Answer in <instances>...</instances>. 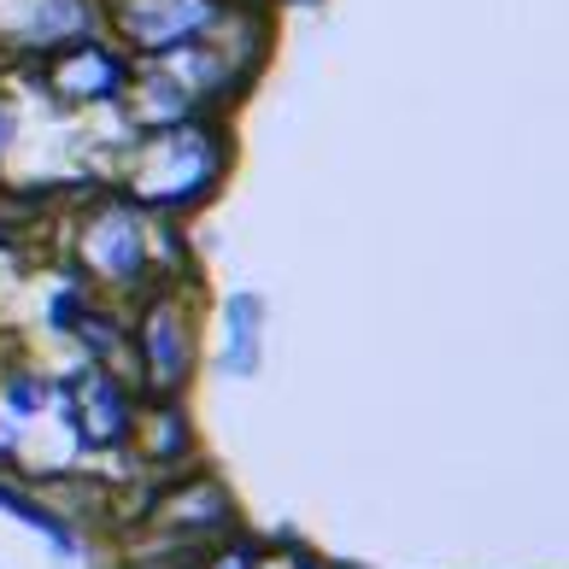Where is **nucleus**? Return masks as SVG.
<instances>
[{
  "mask_svg": "<svg viewBox=\"0 0 569 569\" xmlns=\"http://www.w3.org/2000/svg\"><path fill=\"white\" fill-rule=\"evenodd\" d=\"M136 522L141 535H153V558H206L241 529V505L206 463H188L177 476H153Z\"/></svg>",
  "mask_w": 569,
  "mask_h": 569,
  "instance_id": "20e7f679",
  "label": "nucleus"
},
{
  "mask_svg": "<svg viewBox=\"0 0 569 569\" xmlns=\"http://www.w3.org/2000/svg\"><path fill=\"white\" fill-rule=\"evenodd\" d=\"M252 569H329V563H323L318 552H306L293 535H282L277 546L264 540V552H259V563H252Z\"/></svg>",
  "mask_w": 569,
  "mask_h": 569,
  "instance_id": "ddd939ff",
  "label": "nucleus"
},
{
  "mask_svg": "<svg viewBox=\"0 0 569 569\" xmlns=\"http://www.w3.org/2000/svg\"><path fill=\"white\" fill-rule=\"evenodd\" d=\"M236 0H100V30L136 59H177L223 30Z\"/></svg>",
  "mask_w": 569,
  "mask_h": 569,
  "instance_id": "39448f33",
  "label": "nucleus"
},
{
  "mask_svg": "<svg viewBox=\"0 0 569 569\" xmlns=\"http://www.w3.org/2000/svg\"><path fill=\"white\" fill-rule=\"evenodd\" d=\"M0 411L24 429L41 423V417L53 411V376L36 370V365H7L0 370Z\"/></svg>",
  "mask_w": 569,
  "mask_h": 569,
  "instance_id": "f8f14e48",
  "label": "nucleus"
},
{
  "mask_svg": "<svg viewBox=\"0 0 569 569\" xmlns=\"http://www.w3.org/2000/svg\"><path fill=\"white\" fill-rule=\"evenodd\" d=\"M130 458L147 476H177L188 463H200V435H194V417H188L182 399L141 393V411L130 429Z\"/></svg>",
  "mask_w": 569,
  "mask_h": 569,
  "instance_id": "1a4fd4ad",
  "label": "nucleus"
},
{
  "mask_svg": "<svg viewBox=\"0 0 569 569\" xmlns=\"http://www.w3.org/2000/svg\"><path fill=\"white\" fill-rule=\"evenodd\" d=\"M100 30V0H0V59L30 66L71 36Z\"/></svg>",
  "mask_w": 569,
  "mask_h": 569,
  "instance_id": "6e6552de",
  "label": "nucleus"
},
{
  "mask_svg": "<svg viewBox=\"0 0 569 569\" xmlns=\"http://www.w3.org/2000/svg\"><path fill=\"white\" fill-rule=\"evenodd\" d=\"M53 411H59V423L71 429L77 452L112 458V452H130V429H136V411H141V388H136L123 370L82 365V370H71V376H53Z\"/></svg>",
  "mask_w": 569,
  "mask_h": 569,
  "instance_id": "0eeeda50",
  "label": "nucleus"
},
{
  "mask_svg": "<svg viewBox=\"0 0 569 569\" xmlns=\"http://www.w3.org/2000/svg\"><path fill=\"white\" fill-rule=\"evenodd\" d=\"M130 71L136 59L118 48L107 30L94 36H71L59 41L53 53H41L24 66V77L36 82L53 107H71V112H112L123 107V89H130Z\"/></svg>",
  "mask_w": 569,
  "mask_h": 569,
  "instance_id": "423d86ee",
  "label": "nucleus"
},
{
  "mask_svg": "<svg viewBox=\"0 0 569 569\" xmlns=\"http://www.w3.org/2000/svg\"><path fill=\"white\" fill-rule=\"evenodd\" d=\"M270 7H323V0H270Z\"/></svg>",
  "mask_w": 569,
  "mask_h": 569,
  "instance_id": "dca6fc26",
  "label": "nucleus"
},
{
  "mask_svg": "<svg viewBox=\"0 0 569 569\" xmlns=\"http://www.w3.org/2000/svg\"><path fill=\"white\" fill-rule=\"evenodd\" d=\"M12 141H18V112H12V100L0 94V159L12 153Z\"/></svg>",
  "mask_w": 569,
  "mask_h": 569,
  "instance_id": "4468645a",
  "label": "nucleus"
},
{
  "mask_svg": "<svg viewBox=\"0 0 569 569\" xmlns=\"http://www.w3.org/2000/svg\"><path fill=\"white\" fill-rule=\"evenodd\" d=\"M236 171V123L223 112H194L164 130L130 136V153L118 164V188L141 212L164 223H188L223 194Z\"/></svg>",
  "mask_w": 569,
  "mask_h": 569,
  "instance_id": "f257e3e1",
  "label": "nucleus"
},
{
  "mask_svg": "<svg viewBox=\"0 0 569 569\" xmlns=\"http://www.w3.org/2000/svg\"><path fill=\"white\" fill-rule=\"evenodd\" d=\"M0 517H12L18 529H30L53 546L59 558H82V535H77V522L59 511V505H48L30 481H18L12 470H0Z\"/></svg>",
  "mask_w": 569,
  "mask_h": 569,
  "instance_id": "9b49d317",
  "label": "nucleus"
},
{
  "mask_svg": "<svg viewBox=\"0 0 569 569\" xmlns=\"http://www.w3.org/2000/svg\"><path fill=\"white\" fill-rule=\"evenodd\" d=\"M130 569H200V558H136Z\"/></svg>",
  "mask_w": 569,
  "mask_h": 569,
  "instance_id": "2eb2a0df",
  "label": "nucleus"
},
{
  "mask_svg": "<svg viewBox=\"0 0 569 569\" xmlns=\"http://www.w3.org/2000/svg\"><path fill=\"white\" fill-rule=\"evenodd\" d=\"M71 270L89 277L94 293L130 306L141 288H153L164 277H194L182 247V223H164L153 212L123 194V188H94L89 200L77 206L71 223Z\"/></svg>",
  "mask_w": 569,
  "mask_h": 569,
  "instance_id": "f03ea898",
  "label": "nucleus"
},
{
  "mask_svg": "<svg viewBox=\"0 0 569 569\" xmlns=\"http://www.w3.org/2000/svg\"><path fill=\"white\" fill-rule=\"evenodd\" d=\"M264 329H270V300L259 288H229L218 300V376L252 382L264 370Z\"/></svg>",
  "mask_w": 569,
  "mask_h": 569,
  "instance_id": "9d476101",
  "label": "nucleus"
},
{
  "mask_svg": "<svg viewBox=\"0 0 569 569\" xmlns=\"http://www.w3.org/2000/svg\"><path fill=\"white\" fill-rule=\"evenodd\" d=\"M123 311H130V382L153 399H182L206 358L200 270L141 288Z\"/></svg>",
  "mask_w": 569,
  "mask_h": 569,
  "instance_id": "7ed1b4c3",
  "label": "nucleus"
}]
</instances>
